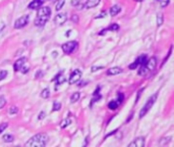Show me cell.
<instances>
[{
  "instance_id": "obj_36",
  "label": "cell",
  "mask_w": 174,
  "mask_h": 147,
  "mask_svg": "<svg viewBox=\"0 0 174 147\" xmlns=\"http://www.w3.org/2000/svg\"><path fill=\"white\" fill-rule=\"evenodd\" d=\"M71 20L73 23H79V17L76 16V14H73V16L71 17Z\"/></svg>"
},
{
  "instance_id": "obj_16",
  "label": "cell",
  "mask_w": 174,
  "mask_h": 147,
  "mask_svg": "<svg viewBox=\"0 0 174 147\" xmlns=\"http://www.w3.org/2000/svg\"><path fill=\"white\" fill-rule=\"evenodd\" d=\"M118 30H119V26H118L117 24H111L108 28H106V29H104V30H102V31H100L99 35L100 36L105 35V32H107V31H118Z\"/></svg>"
},
{
  "instance_id": "obj_13",
  "label": "cell",
  "mask_w": 174,
  "mask_h": 147,
  "mask_svg": "<svg viewBox=\"0 0 174 147\" xmlns=\"http://www.w3.org/2000/svg\"><path fill=\"white\" fill-rule=\"evenodd\" d=\"M101 99H102V95L100 94V87L98 86V87H97V89L95 90L94 94H93V98H92V100H91V103H90L91 107H92V106H93V104L95 103V102H97V101H99V100H101Z\"/></svg>"
},
{
  "instance_id": "obj_25",
  "label": "cell",
  "mask_w": 174,
  "mask_h": 147,
  "mask_svg": "<svg viewBox=\"0 0 174 147\" xmlns=\"http://www.w3.org/2000/svg\"><path fill=\"white\" fill-rule=\"evenodd\" d=\"M69 125H70V120H69V119H65V120H63V121H62V122L60 123V128L65 129L67 126H69Z\"/></svg>"
},
{
  "instance_id": "obj_35",
  "label": "cell",
  "mask_w": 174,
  "mask_h": 147,
  "mask_svg": "<svg viewBox=\"0 0 174 147\" xmlns=\"http://www.w3.org/2000/svg\"><path fill=\"white\" fill-rule=\"evenodd\" d=\"M118 101H119V103L121 104L122 103V101H123V94L122 93H119L118 94V99H117Z\"/></svg>"
},
{
  "instance_id": "obj_21",
  "label": "cell",
  "mask_w": 174,
  "mask_h": 147,
  "mask_svg": "<svg viewBox=\"0 0 174 147\" xmlns=\"http://www.w3.org/2000/svg\"><path fill=\"white\" fill-rule=\"evenodd\" d=\"M2 140L4 142H6V143H10V142H12L14 140V137L10 134H6V135H3Z\"/></svg>"
},
{
  "instance_id": "obj_40",
  "label": "cell",
  "mask_w": 174,
  "mask_h": 147,
  "mask_svg": "<svg viewBox=\"0 0 174 147\" xmlns=\"http://www.w3.org/2000/svg\"><path fill=\"white\" fill-rule=\"evenodd\" d=\"M4 27H5V26H4V24H2L1 26H0V32H1V31L3 30V29H4Z\"/></svg>"
},
{
  "instance_id": "obj_31",
  "label": "cell",
  "mask_w": 174,
  "mask_h": 147,
  "mask_svg": "<svg viewBox=\"0 0 174 147\" xmlns=\"http://www.w3.org/2000/svg\"><path fill=\"white\" fill-rule=\"evenodd\" d=\"M5 104H6V99L3 96H0V109H1Z\"/></svg>"
},
{
  "instance_id": "obj_22",
  "label": "cell",
  "mask_w": 174,
  "mask_h": 147,
  "mask_svg": "<svg viewBox=\"0 0 174 147\" xmlns=\"http://www.w3.org/2000/svg\"><path fill=\"white\" fill-rule=\"evenodd\" d=\"M49 95H50V90H49V88H45L42 92H41V97L44 98V99H47L48 97H49Z\"/></svg>"
},
{
  "instance_id": "obj_30",
  "label": "cell",
  "mask_w": 174,
  "mask_h": 147,
  "mask_svg": "<svg viewBox=\"0 0 174 147\" xmlns=\"http://www.w3.org/2000/svg\"><path fill=\"white\" fill-rule=\"evenodd\" d=\"M171 52H172V46L170 47V49H169V51H168V54H167V56H166V57L164 58V60H163V62H162V65H164V64H165V62L168 60L169 56H170V55H171ZM162 65H161V67H162Z\"/></svg>"
},
{
  "instance_id": "obj_34",
  "label": "cell",
  "mask_w": 174,
  "mask_h": 147,
  "mask_svg": "<svg viewBox=\"0 0 174 147\" xmlns=\"http://www.w3.org/2000/svg\"><path fill=\"white\" fill-rule=\"evenodd\" d=\"M106 14H107V12H105V10H103V12H101V13H99L97 17H96L95 18L96 20H97V18H102V17H106Z\"/></svg>"
},
{
  "instance_id": "obj_37",
  "label": "cell",
  "mask_w": 174,
  "mask_h": 147,
  "mask_svg": "<svg viewBox=\"0 0 174 147\" xmlns=\"http://www.w3.org/2000/svg\"><path fill=\"white\" fill-rule=\"evenodd\" d=\"M71 4L73 6H77L80 4V0H71Z\"/></svg>"
},
{
  "instance_id": "obj_33",
  "label": "cell",
  "mask_w": 174,
  "mask_h": 147,
  "mask_svg": "<svg viewBox=\"0 0 174 147\" xmlns=\"http://www.w3.org/2000/svg\"><path fill=\"white\" fill-rule=\"evenodd\" d=\"M7 127H8V124H7V123H3V124L0 125V134H1Z\"/></svg>"
},
{
  "instance_id": "obj_20",
  "label": "cell",
  "mask_w": 174,
  "mask_h": 147,
  "mask_svg": "<svg viewBox=\"0 0 174 147\" xmlns=\"http://www.w3.org/2000/svg\"><path fill=\"white\" fill-rule=\"evenodd\" d=\"M80 97V92H75V93L70 96V102H71V103H75V102H76L77 100H79Z\"/></svg>"
},
{
  "instance_id": "obj_7",
  "label": "cell",
  "mask_w": 174,
  "mask_h": 147,
  "mask_svg": "<svg viewBox=\"0 0 174 147\" xmlns=\"http://www.w3.org/2000/svg\"><path fill=\"white\" fill-rule=\"evenodd\" d=\"M147 59H148V56H147L146 54L140 55V56H139L138 58H136V60H135V62H132V64H129L128 68L130 69H136L138 67H140V65H143V64L147 61Z\"/></svg>"
},
{
  "instance_id": "obj_12",
  "label": "cell",
  "mask_w": 174,
  "mask_h": 147,
  "mask_svg": "<svg viewBox=\"0 0 174 147\" xmlns=\"http://www.w3.org/2000/svg\"><path fill=\"white\" fill-rule=\"evenodd\" d=\"M45 0H33V1L28 5L29 9H38L44 4Z\"/></svg>"
},
{
  "instance_id": "obj_15",
  "label": "cell",
  "mask_w": 174,
  "mask_h": 147,
  "mask_svg": "<svg viewBox=\"0 0 174 147\" xmlns=\"http://www.w3.org/2000/svg\"><path fill=\"white\" fill-rule=\"evenodd\" d=\"M122 73V69L119 67H114V68H110L108 71H107V75L108 76H116L119 75V74Z\"/></svg>"
},
{
  "instance_id": "obj_26",
  "label": "cell",
  "mask_w": 174,
  "mask_h": 147,
  "mask_svg": "<svg viewBox=\"0 0 174 147\" xmlns=\"http://www.w3.org/2000/svg\"><path fill=\"white\" fill-rule=\"evenodd\" d=\"M159 3H160V6L162 8H165V7H167L170 3V0H158Z\"/></svg>"
},
{
  "instance_id": "obj_9",
  "label": "cell",
  "mask_w": 174,
  "mask_h": 147,
  "mask_svg": "<svg viewBox=\"0 0 174 147\" xmlns=\"http://www.w3.org/2000/svg\"><path fill=\"white\" fill-rule=\"evenodd\" d=\"M66 21H67V14H66L65 12L57 13L54 17V23L57 26H62Z\"/></svg>"
},
{
  "instance_id": "obj_28",
  "label": "cell",
  "mask_w": 174,
  "mask_h": 147,
  "mask_svg": "<svg viewBox=\"0 0 174 147\" xmlns=\"http://www.w3.org/2000/svg\"><path fill=\"white\" fill-rule=\"evenodd\" d=\"M17 111H18V108L16 107V105L11 106V107L8 109V113H9V115H16Z\"/></svg>"
},
{
  "instance_id": "obj_17",
  "label": "cell",
  "mask_w": 174,
  "mask_h": 147,
  "mask_svg": "<svg viewBox=\"0 0 174 147\" xmlns=\"http://www.w3.org/2000/svg\"><path fill=\"white\" fill-rule=\"evenodd\" d=\"M121 12V7L119 5H113L110 8V16L111 17H115L118 13Z\"/></svg>"
},
{
  "instance_id": "obj_3",
  "label": "cell",
  "mask_w": 174,
  "mask_h": 147,
  "mask_svg": "<svg viewBox=\"0 0 174 147\" xmlns=\"http://www.w3.org/2000/svg\"><path fill=\"white\" fill-rule=\"evenodd\" d=\"M157 67V58L155 56L150 57V59H147V61L143 65H140V69H139L138 75L139 76H146L147 74H150L153 72Z\"/></svg>"
},
{
  "instance_id": "obj_2",
  "label": "cell",
  "mask_w": 174,
  "mask_h": 147,
  "mask_svg": "<svg viewBox=\"0 0 174 147\" xmlns=\"http://www.w3.org/2000/svg\"><path fill=\"white\" fill-rule=\"evenodd\" d=\"M49 137L46 133H39L30 139L29 141L25 143V146H32V147H44L46 146Z\"/></svg>"
},
{
  "instance_id": "obj_4",
  "label": "cell",
  "mask_w": 174,
  "mask_h": 147,
  "mask_svg": "<svg viewBox=\"0 0 174 147\" xmlns=\"http://www.w3.org/2000/svg\"><path fill=\"white\" fill-rule=\"evenodd\" d=\"M157 97H158V93H155L154 95H152V96L148 99L146 104L143 106V108L140 109V119H142V117H144L147 115L148 111H149V110L152 108V106H153L155 102H156Z\"/></svg>"
},
{
  "instance_id": "obj_1",
  "label": "cell",
  "mask_w": 174,
  "mask_h": 147,
  "mask_svg": "<svg viewBox=\"0 0 174 147\" xmlns=\"http://www.w3.org/2000/svg\"><path fill=\"white\" fill-rule=\"evenodd\" d=\"M51 16V9L49 6H45L40 8H38V13H37V17L35 18L34 24L36 27H44L46 25V23L49 20V17Z\"/></svg>"
},
{
  "instance_id": "obj_32",
  "label": "cell",
  "mask_w": 174,
  "mask_h": 147,
  "mask_svg": "<svg viewBox=\"0 0 174 147\" xmlns=\"http://www.w3.org/2000/svg\"><path fill=\"white\" fill-rule=\"evenodd\" d=\"M103 68V65H99V67H96V65H93V67H92V69H91V72L92 73H95V72H97L98 69H102Z\"/></svg>"
},
{
  "instance_id": "obj_39",
  "label": "cell",
  "mask_w": 174,
  "mask_h": 147,
  "mask_svg": "<svg viewBox=\"0 0 174 147\" xmlns=\"http://www.w3.org/2000/svg\"><path fill=\"white\" fill-rule=\"evenodd\" d=\"M41 76H42V72L39 71V72H38V75H36V78H40Z\"/></svg>"
},
{
  "instance_id": "obj_19",
  "label": "cell",
  "mask_w": 174,
  "mask_h": 147,
  "mask_svg": "<svg viewBox=\"0 0 174 147\" xmlns=\"http://www.w3.org/2000/svg\"><path fill=\"white\" fill-rule=\"evenodd\" d=\"M163 21H164V16L162 12H159L157 14V27H161L163 25Z\"/></svg>"
},
{
  "instance_id": "obj_41",
  "label": "cell",
  "mask_w": 174,
  "mask_h": 147,
  "mask_svg": "<svg viewBox=\"0 0 174 147\" xmlns=\"http://www.w3.org/2000/svg\"><path fill=\"white\" fill-rule=\"evenodd\" d=\"M135 1H136V2H142V1H144V0H135Z\"/></svg>"
},
{
  "instance_id": "obj_6",
  "label": "cell",
  "mask_w": 174,
  "mask_h": 147,
  "mask_svg": "<svg viewBox=\"0 0 174 147\" xmlns=\"http://www.w3.org/2000/svg\"><path fill=\"white\" fill-rule=\"evenodd\" d=\"M29 21H30V17L29 16H23L21 17L20 18H17V20L14 21V29H23L25 28V26L29 24Z\"/></svg>"
},
{
  "instance_id": "obj_42",
  "label": "cell",
  "mask_w": 174,
  "mask_h": 147,
  "mask_svg": "<svg viewBox=\"0 0 174 147\" xmlns=\"http://www.w3.org/2000/svg\"><path fill=\"white\" fill-rule=\"evenodd\" d=\"M157 1H158V0H157Z\"/></svg>"
},
{
  "instance_id": "obj_24",
  "label": "cell",
  "mask_w": 174,
  "mask_h": 147,
  "mask_svg": "<svg viewBox=\"0 0 174 147\" xmlns=\"http://www.w3.org/2000/svg\"><path fill=\"white\" fill-rule=\"evenodd\" d=\"M64 3H65L64 0H59V1L56 3V6H55V9H56L57 12H59V10H60V9L62 8V7H63Z\"/></svg>"
},
{
  "instance_id": "obj_38",
  "label": "cell",
  "mask_w": 174,
  "mask_h": 147,
  "mask_svg": "<svg viewBox=\"0 0 174 147\" xmlns=\"http://www.w3.org/2000/svg\"><path fill=\"white\" fill-rule=\"evenodd\" d=\"M43 117H45V112H44V111H41V112H40V116H39V120H42Z\"/></svg>"
},
{
  "instance_id": "obj_29",
  "label": "cell",
  "mask_w": 174,
  "mask_h": 147,
  "mask_svg": "<svg viewBox=\"0 0 174 147\" xmlns=\"http://www.w3.org/2000/svg\"><path fill=\"white\" fill-rule=\"evenodd\" d=\"M7 76V71H3V69H0V81H2L3 79H5Z\"/></svg>"
},
{
  "instance_id": "obj_18",
  "label": "cell",
  "mask_w": 174,
  "mask_h": 147,
  "mask_svg": "<svg viewBox=\"0 0 174 147\" xmlns=\"http://www.w3.org/2000/svg\"><path fill=\"white\" fill-rule=\"evenodd\" d=\"M119 105H120V103L118 100H111L108 103V108L111 110H115Z\"/></svg>"
},
{
  "instance_id": "obj_23",
  "label": "cell",
  "mask_w": 174,
  "mask_h": 147,
  "mask_svg": "<svg viewBox=\"0 0 174 147\" xmlns=\"http://www.w3.org/2000/svg\"><path fill=\"white\" fill-rule=\"evenodd\" d=\"M55 79H57V83H56V86L58 85H61L62 83L65 82V79H64V77L62 76V74L59 73V75H57V77Z\"/></svg>"
},
{
  "instance_id": "obj_5",
  "label": "cell",
  "mask_w": 174,
  "mask_h": 147,
  "mask_svg": "<svg viewBox=\"0 0 174 147\" xmlns=\"http://www.w3.org/2000/svg\"><path fill=\"white\" fill-rule=\"evenodd\" d=\"M77 47H79V43L73 40V41H69L67 43H64L63 45L61 46V49L65 54H71L72 52H75V51L77 49Z\"/></svg>"
},
{
  "instance_id": "obj_14",
  "label": "cell",
  "mask_w": 174,
  "mask_h": 147,
  "mask_svg": "<svg viewBox=\"0 0 174 147\" xmlns=\"http://www.w3.org/2000/svg\"><path fill=\"white\" fill-rule=\"evenodd\" d=\"M100 2H101V0H87V2L84 3V8H93V7L99 5Z\"/></svg>"
},
{
  "instance_id": "obj_8",
  "label": "cell",
  "mask_w": 174,
  "mask_h": 147,
  "mask_svg": "<svg viewBox=\"0 0 174 147\" xmlns=\"http://www.w3.org/2000/svg\"><path fill=\"white\" fill-rule=\"evenodd\" d=\"M81 78V72L80 69H75L71 74H70V77H69V80H68V83L70 85H73V84L77 83Z\"/></svg>"
},
{
  "instance_id": "obj_11",
  "label": "cell",
  "mask_w": 174,
  "mask_h": 147,
  "mask_svg": "<svg viewBox=\"0 0 174 147\" xmlns=\"http://www.w3.org/2000/svg\"><path fill=\"white\" fill-rule=\"evenodd\" d=\"M145 146V138L138 137L128 144V147H144Z\"/></svg>"
},
{
  "instance_id": "obj_27",
  "label": "cell",
  "mask_w": 174,
  "mask_h": 147,
  "mask_svg": "<svg viewBox=\"0 0 174 147\" xmlns=\"http://www.w3.org/2000/svg\"><path fill=\"white\" fill-rule=\"evenodd\" d=\"M60 108H61L60 102H54L53 107H52V111H57V110H60Z\"/></svg>"
},
{
  "instance_id": "obj_10",
  "label": "cell",
  "mask_w": 174,
  "mask_h": 147,
  "mask_svg": "<svg viewBox=\"0 0 174 147\" xmlns=\"http://www.w3.org/2000/svg\"><path fill=\"white\" fill-rule=\"evenodd\" d=\"M25 62H27V58H25V57L18 58V59L16 62H14V64H13L14 72H20L21 69L24 68V65H25Z\"/></svg>"
}]
</instances>
